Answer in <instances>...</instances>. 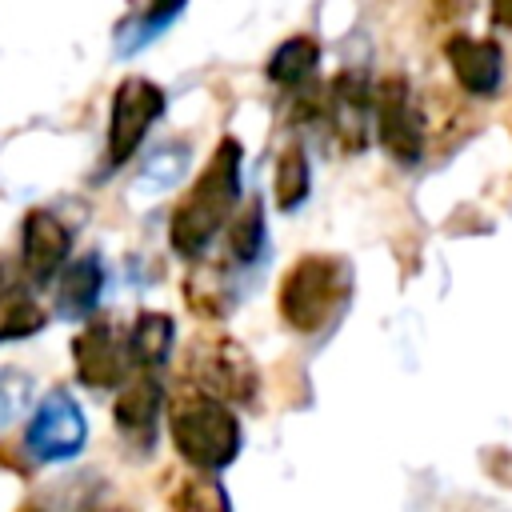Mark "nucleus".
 <instances>
[{"label":"nucleus","mask_w":512,"mask_h":512,"mask_svg":"<svg viewBox=\"0 0 512 512\" xmlns=\"http://www.w3.org/2000/svg\"><path fill=\"white\" fill-rule=\"evenodd\" d=\"M240 140L224 136L212 152V160L204 164V172L196 176V184L188 188V196L176 204L172 220H168V240L184 260H196L212 248V240L220 236V228L236 216L240 204Z\"/></svg>","instance_id":"f257e3e1"},{"label":"nucleus","mask_w":512,"mask_h":512,"mask_svg":"<svg viewBox=\"0 0 512 512\" xmlns=\"http://www.w3.org/2000/svg\"><path fill=\"white\" fill-rule=\"evenodd\" d=\"M168 436H172L176 456L200 472H224L244 448V432H240V420L228 408V400L212 396L200 384L172 396Z\"/></svg>","instance_id":"f03ea898"},{"label":"nucleus","mask_w":512,"mask_h":512,"mask_svg":"<svg viewBox=\"0 0 512 512\" xmlns=\"http://www.w3.org/2000/svg\"><path fill=\"white\" fill-rule=\"evenodd\" d=\"M348 300H352V264L332 252L300 256L284 272L280 292H276L280 320L300 336H316L332 328L336 316L348 308Z\"/></svg>","instance_id":"7ed1b4c3"},{"label":"nucleus","mask_w":512,"mask_h":512,"mask_svg":"<svg viewBox=\"0 0 512 512\" xmlns=\"http://www.w3.org/2000/svg\"><path fill=\"white\" fill-rule=\"evenodd\" d=\"M164 88L152 84L148 76H128L120 80V88L112 92V104H108V148H104V160L108 168H120L128 164V156L144 144V136L152 132V124L164 116Z\"/></svg>","instance_id":"20e7f679"},{"label":"nucleus","mask_w":512,"mask_h":512,"mask_svg":"<svg viewBox=\"0 0 512 512\" xmlns=\"http://www.w3.org/2000/svg\"><path fill=\"white\" fill-rule=\"evenodd\" d=\"M376 136L384 152L396 164H416L428 152V120L408 88V76H384L376 80V104H372Z\"/></svg>","instance_id":"39448f33"},{"label":"nucleus","mask_w":512,"mask_h":512,"mask_svg":"<svg viewBox=\"0 0 512 512\" xmlns=\"http://www.w3.org/2000/svg\"><path fill=\"white\" fill-rule=\"evenodd\" d=\"M188 376L200 388H208L212 396H220V400H232V404H244V408H252L260 400L256 360L236 340H228V336L200 340L188 352Z\"/></svg>","instance_id":"423d86ee"},{"label":"nucleus","mask_w":512,"mask_h":512,"mask_svg":"<svg viewBox=\"0 0 512 512\" xmlns=\"http://www.w3.org/2000/svg\"><path fill=\"white\" fill-rule=\"evenodd\" d=\"M24 444H28L32 460H40V464L76 460L88 444V420H84L80 400L64 388H52L44 400H36Z\"/></svg>","instance_id":"0eeeda50"},{"label":"nucleus","mask_w":512,"mask_h":512,"mask_svg":"<svg viewBox=\"0 0 512 512\" xmlns=\"http://www.w3.org/2000/svg\"><path fill=\"white\" fill-rule=\"evenodd\" d=\"M72 364H76V380L84 388H96V392L120 388L128 380V372L136 368L128 332H120L112 320H92L72 340Z\"/></svg>","instance_id":"6e6552de"},{"label":"nucleus","mask_w":512,"mask_h":512,"mask_svg":"<svg viewBox=\"0 0 512 512\" xmlns=\"http://www.w3.org/2000/svg\"><path fill=\"white\" fill-rule=\"evenodd\" d=\"M68 252H72V228L52 208H32L24 216V240H20L28 280L32 284H52V276L64 268Z\"/></svg>","instance_id":"1a4fd4ad"},{"label":"nucleus","mask_w":512,"mask_h":512,"mask_svg":"<svg viewBox=\"0 0 512 512\" xmlns=\"http://www.w3.org/2000/svg\"><path fill=\"white\" fill-rule=\"evenodd\" d=\"M160 408H164V384H160L156 372H140L136 380H128L120 388V400L112 408V420H116V432L124 436L128 448L152 452Z\"/></svg>","instance_id":"9d476101"},{"label":"nucleus","mask_w":512,"mask_h":512,"mask_svg":"<svg viewBox=\"0 0 512 512\" xmlns=\"http://www.w3.org/2000/svg\"><path fill=\"white\" fill-rule=\"evenodd\" d=\"M444 60L468 96H496L504 84V52L496 40L456 32L444 44Z\"/></svg>","instance_id":"9b49d317"},{"label":"nucleus","mask_w":512,"mask_h":512,"mask_svg":"<svg viewBox=\"0 0 512 512\" xmlns=\"http://www.w3.org/2000/svg\"><path fill=\"white\" fill-rule=\"evenodd\" d=\"M108 272H104V256L100 252H84L64 268V280L56 288V316L68 324H80L88 316H96L100 296H104Z\"/></svg>","instance_id":"f8f14e48"},{"label":"nucleus","mask_w":512,"mask_h":512,"mask_svg":"<svg viewBox=\"0 0 512 512\" xmlns=\"http://www.w3.org/2000/svg\"><path fill=\"white\" fill-rule=\"evenodd\" d=\"M164 496H168V512H232L228 488L216 480V472H200V468L176 472Z\"/></svg>","instance_id":"ddd939ff"},{"label":"nucleus","mask_w":512,"mask_h":512,"mask_svg":"<svg viewBox=\"0 0 512 512\" xmlns=\"http://www.w3.org/2000/svg\"><path fill=\"white\" fill-rule=\"evenodd\" d=\"M172 344H176V324L168 312H136L132 328H128V348H132V360H136V372H156L168 356H172Z\"/></svg>","instance_id":"4468645a"},{"label":"nucleus","mask_w":512,"mask_h":512,"mask_svg":"<svg viewBox=\"0 0 512 512\" xmlns=\"http://www.w3.org/2000/svg\"><path fill=\"white\" fill-rule=\"evenodd\" d=\"M188 168H192V148L184 140H168V144H160V148L148 152V160L140 164V172L132 180V192H140V196H164V192H172L188 176Z\"/></svg>","instance_id":"2eb2a0df"},{"label":"nucleus","mask_w":512,"mask_h":512,"mask_svg":"<svg viewBox=\"0 0 512 512\" xmlns=\"http://www.w3.org/2000/svg\"><path fill=\"white\" fill-rule=\"evenodd\" d=\"M188 0H148L136 16H128L116 28V56H136L144 52L160 32H168L176 24V16L184 12Z\"/></svg>","instance_id":"dca6fc26"},{"label":"nucleus","mask_w":512,"mask_h":512,"mask_svg":"<svg viewBox=\"0 0 512 512\" xmlns=\"http://www.w3.org/2000/svg\"><path fill=\"white\" fill-rule=\"evenodd\" d=\"M320 64V44L312 36H288L284 44H276V52L264 64V76L276 88H300L304 80H312Z\"/></svg>","instance_id":"f3484780"},{"label":"nucleus","mask_w":512,"mask_h":512,"mask_svg":"<svg viewBox=\"0 0 512 512\" xmlns=\"http://www.w3.org/2000/svg\"><path fill=\"white\" fill-rule=\"evenodd\" d=\"M264 248H268V224H264V204L256 196L244 208H236V216L228 220V256L252 268L256 260H264Z\"/></svg>","instance_id":"a211bd4d"},{"label":"nucleus","mask_w":512,"mask_h":512,"mask_svg":"<svg viewBox=\"0 0 512 512\" xmlns=\"http://www.w3.org/2000/svg\"><path fill=\"white\" fill-rule=\"evenodd\" d=\"M312 192V164L304 144H288L276 160V204L284 212H296Z\"/></svg>","instance_id":"6ab92c4d"},{"label":"nucleus","mask_w":512,"mask_h":512,"mask_svg":"<svg viewBox=\"0 0 512 512\" xmlns=\"http://www.w3.org/2000/svg\"><path fill=\"white\" fill-rule=\"evenodd\" d=\"M96 488H92V476H76L68 484H56L32 500H24L16 512H96Z\"/></svg>","instance_id":"aec40b11"},{"label":"nucleus","mask_w":512,"mask_h":512,"mask_svg":"<svg viewBox=\"0 0 512 512\" xmlns=\"http://www.w3.org/2000/svg\"><path fill=\"white\" fill-rule=\"evenodd\" d=\"M32 392H36V384L28 372L0 364V432L8 424H16L24 416V408H32Z\"/></svg>","instance_id":"412c9836"},{"label":"nucleus","mask_w":512,"mask_h":512,"mask_svg":"<svg viewBox=\"0 0 512 512\" xmlns=\"http://www.w3.org/2000/svg\"><path fill=\"white\" fill-rule=\"evenodd\" d=\"M44 328V312L32 296L24 292H8L4 300V312H0V340H24L32 332Z\"/></svg>","instance_id":"4be33fe9"},{"label":"nucleus","mask_w":512,"mask_h":512,"mask_svg":"<svg viewBox=\"0 0 512 512\" xmlns=\"http://www.w3.org/2000/svg\"><path fill=\"white\" fill-rule=\"evenodd\" d=\"M488 12H492V16H488L492 24L512 28V0H492V4H488Z\"/></svg>","instance_id":"5701e85b"},{"label":"nucleus","mask_w":512,"mask_h":512,"mask_svg":"<svg viewBox=\"0 0 512 512\" xmlns=\"http://www.w3.org/2000/svg\"><path fill=\"white\" fill-rule=\"evenodd\" d=\"M96 512H136V508H128V504H96Z\"/></svg>","instance_id":"b1692460"},{"label":"nucleus","mask_w":512,"mask_h":512,"mask_svg":"<svg viewBox=\"0 0 512 512\" xmlns=\"http://www.w3.org/2000/svg\"><path fill=\"white\" fill-rule=\"evenodd\" d=\"M8 292V272H4V260H0V296Z\"/></svg>","instance_id":"393cba45"},{"label":"nucleus","mask_w":512,"mask_h":512,"mask_svg":"<svg viewBox=\"0 0 512 512\" xmlns=\"http://www.w3.org/2000/svg\"><path fill=\"white\" fill-rule=\"evenodd\" d=\"M508 132H512V112H508Z\"/></svg>","instance_id":"a878e982"}]
</instances>
